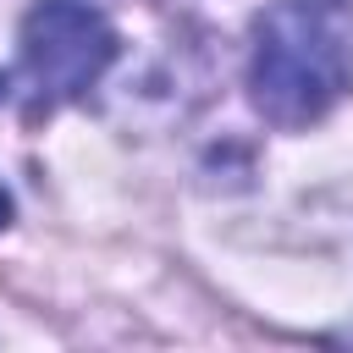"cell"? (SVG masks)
Listing matches in <instances>:
<instances>
[{"instance_id": "obj_3", "label": "cell", "mask_w": 353, "mask_h": 353, "mask_svg": "<svg viewBox=\"0 0 353 353\" xmlns=\"http://www.w3.org/2000/svg\"><path fill=\"white\" fill-rule=\"evenodd\" d=\"M0 226H11V193L0 188Z\"/></svg>"}, {"instance_id": "obj_1", "label": "cell", "mask_w": 353, "mask_h": 353, "mask_svg": "<svg viewBox=\"0 0 353 353\" xmlns=\"http://www.w3.org/2000/svg\"><path fill=\"white\" fill-rule=\"evenodd\" d=\"M248 88L265 121L309 127L353 88V6L270 0L254 17Z\"/></svg>"}, {"instance_id": "obj_2", "label": "cell", "mask_w": 353, "mask_h": 353, "mask_svg": "<svg viewBox=\"0 0 353 353\" xmlns=\"http://www.w3.org/2000/svg\"><path fill=\"white\" fill-rule=\"evenodd\" d=\"M116 61V28L83 0H39L22 17V94L28 116H50L83 99Z\"/></svg>"}, {"instance_id": "obj_4", "label": "cell", "mask_w": 353, "mask_h": 353, "mask_svg": "<svg viewBox=\"0 0 353 353\" xmlns=\"http://www.w3.org/2000/svg\"><path fill=\"white\" fill-rule=\"evenodd\" d=\"M347 342H353V331H347Z\"/></svg>"}]
</instances>
